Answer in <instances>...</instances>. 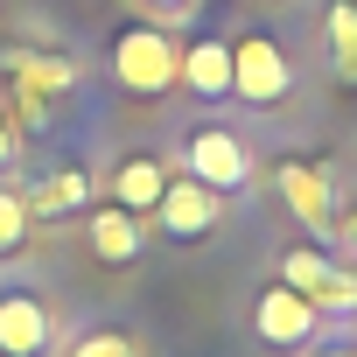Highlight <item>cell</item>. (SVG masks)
Here are the masks:
<instances>
[{
  "label": "cell",
  "mask_w": 357,
  "mask_h": 357,
  "mask_svg": "<svg viewBox=\"0 0 357 357\" xmlns=\"http://www.w3.org/2000/svg\"><path fill=\"white\" fill-rule=\"evenodd\" d=\"M322 36H329V63H336V77L357 84V0H329Z\"/></svg>",
  "instance_id": "cell-13"
},
{
  "label": "cell",
  "mask_w": 357,
  "mask_h": 357,
  "mask_svg": "<svg viewBox=\"0 0 357 357\" xmlns=\"http://www.w3.org/2000/svg\"><path fill=\"white\" fill-rule=\"evenodd\" d=\"M22 238H29V204L15 190H0V252H15Z\"/></svg>",
  "instance_id": "cell-15"
},
{
  "label": "cell",
  "mask_w": 357,
  "mask_h": 357,
  "mask_svg": "<svg viewBox=\"0 0 357 357\" xmlns=\"http://www.w3.org/2000/svg\"><path fill=\"white\" fill-rule=\"evenodd\" d=\"M343 245H350V252H357V204H350V211H343Z\"/></svg>",
  "instance_id": "cell-18"
},
{
  "label": "cell",
  "mask_w": 357,
  "mask_h": 357,
  "mask_svg": "<svg viewBox=\"0 0 357 357\" xmlns=\"http://www.w3.org/2000/svg\"><path fill=\"white\" fill-rule=\"evenodd\" d=\"M91 252L105 259V266H133L140 259V245H147V231H140V218L133 211H119V204H105V211H91Z\"/></svg>",
  "instance_id": "cell-9"
},
{
  "label": "cell",
  "mask_w": 357,
  "mask_h": 357,
  "mask_svg": "<svg viewBox=\"0 0 357 357\" xmlns=\"http://www.w3.org/2000/svg\"><path fill=\"white\" fill-rule=\"evenodd\" d=\"M315 322H322V308H315L308 294H294L287 280L252 301V329H259L266 350H301V343H315Z\"/></svg>",
  "instance_id": "cell-5"
},
{
  "label": "cell",
  "mask_w": 357,
  "mask_h": 357,
  "mask_svg": "<svg viewBox=\"0 0 357 357\" xmlns=\"http://www.w3.org/2000/svg\"><path fill=\"white\" fill-rule=\"evenodd\" d=\"M218 211H225V197L218 190H204L197 175H168V190H161V204H154V218H161V231L168 238H204V231H218Z\"/></svg>",
  "instance_id": "cell-6"
},
{
  "label": "cell",
  "mask_w": 357,
  "mask_h": 357,
  "mask_svg": "<svg viewBox=\"0 0 357 357\" xmlns=\"http://www.w3.org/2000/svg\"><path fill=\"white\" fill-rule=\"evenodd\" d=\"M161 190H168V168H161L154 154H126V161H119V175H112V204H119V211H133V218H140V211H154V204H161Z\"/></svg>",
  "instance_id": "cell-10"
},
{
  "label": "cell",
  "mask_w": 357,
  "mask_h": 357,
  "mask_svg": "<svg viewBox=\"0 0 357 357\" xmlns=\"http://www.w3.org/2000/svg\"><path fill=\"white\" fill-rule=\"evenodd\" d=\"M50 350V308L36 294H0V357H43Z\"/></svg>",
  "instance_id": "cell-8"
},
{
  "label": "cell",
  "mask_w": 357,
  "mask_h": 357,
  "mask_svg": "<svg viewBox=\"0 0 357 357\" xmlns=\"http://www.w3.org/2000/svg\"><path fill=\"white\" fill-rule=\"evenodd\" d=\"M322 357H357V343H343V350H322Z\"/></svg>",
  "instance_id": "cell-19"
},
{
  "label": "cell",
  "mask_w": 357,
  "mask_h": 357,
  "mask_svg": "<svg viewBox=\"0 0 357 357\" xmlns=\"http://www.w3.org/2000/svg\"><path fill=\"white\" fill-rule=\"evenodd\" d=\"M70 357H140V343H133L126 329H91V336H84Z\"/></svg>",
  "instance_id": "cell-14"
},
{
  "label": "cell",
  "mask_w": 357,
  "mask_h": 357,
  "mask_svg": "<svg viewBox=\"0 0 357 357\" xmlns=\"http://www.w3.org/2000/svg\"><path fill=\"white\" fill-rule=\"evenodd\" d=\"M273 183H280V197H287V211L301 218V231H315V245L329 238V168H315V161H280L273 168Z\"/></svg>",
  "instance_id": "cell-7"
},
{
  "label": "cell",
  "mask_w": 357,
  "mask_h": 357,
  "mask_svg": "<svg viewBox=\"0 0 357 357\" xmlns=\"http://www.w3.org/2000/svg\"><path fill=\"white\" fill-rule=\"evenodd\" d=\"M8 161H15V126L0 119V168H8Z\"/></svg>",
  "instance_id": "cell-17"
},
{
  "label": "cell",
  "mask_w": 357,
  "mask_h": 357,
  "mask_svg": "<svg viewBox=\"0 0 357 357\" xmlns=\"http://www.w3.org/2000/svg\"><path fill=\"white\" fill-rule=\"evenodd\" d=\"M84 197H91V175H84V168H56V175H43L36 197H22V204L43 211V218H63V211H77Z\"/></svg>",
  "instance_id": "cell-12"
},
{
  "label": "cell",
  "mask_w": 357,
  "mask_h": 357,
  "mask_svg": "<svg viewBox=\"0 0 357 357\" xmlns=\"http://www.w3.org/2000/svg\"><path fill=\"white\" fill-rule=\"evenodd\" d=\"M15 70H22L36 91H63V84H70V63H50V56H15Z\"/></svg>",
  "instance_id": "cell-16"
},
{
  "label": "cell",
  "mask_w": 357,
  "mask_h": 357,
  "mask_svg": "<svg viewBox=\"0 0 357 357\" xmlns=\"http://www.w3.org/2000/svg\"><path fill=\"white\" fill-rule=\"evenodd\" d=\"M183 175H197V183L218 190V197H238L252 183V154H245V140L231 126H197L190 154H183Z\"/></svg>",
  "instance_id": "cell-4"
},
{
  "label": "cell",
  "mask_w": 357,
  "mask_h": 357,
  "mask_svg": "<svg viewBox=\"0 0 357 357\" xmlns=\"http://www.w3.org/2000/svg\"><path fill=\"white\" fill-rule=\"evenodd\" d=\"M294 91V63L273 36H238L231 43V98L245 105H280Z\"/></svg>",
  "instance_id": "cell-3"
},
{
  "label": "cell",
  "mask_w": 357,
  "mask_h": 357,
  "mask_svg": "<svg viewBox=\"0 0 357 357\" xmlns=\"http://www.w3.org/2000/svg\"><path fill=\"white\" fill-rule=\"evenodd\" d=\"M280 280H287L294 294H308L322 315H357V273L336 266L322 245H287V252H280Z\"/></svg>",
  "instance_id": "cell-2"
},
{
  "label": "cell",
  "mask_w": 357,
  "mask_h": 357,
  "mask_svg": "<svg viewBox=\"0 0 357 357\" xmlns=\"http://www.w3.org/2000/svg\"><path fill=\"white\" fill-rule=\"evenodd\" d=\"M112 77H119L133 98H161L175 77H183V50L168 43V29L133 22V29H119V43H112Z\"/></svg>",
  "instance_id": "cell-1"
},
{
  "label": "cell",
  "mask_w": 357,
  "mask_h": 357,
  "mask_svg": "<svg viewBox=\"0 0 357 357\" xmlns=\"http://www.w3.org/2000/svg\"><path fill=\"white\" fill-rule=\"evenodd\" d=\"M183 84L197 98H231V43H190L183 50Z\"/></svg>",
  "instance_id": "cell-11"
},
{
  "label": "cell",
  "mask_w": 357,
  "mask_h": 357,
  "mask_svg": "<svg viewBox=\"0 0 357 357\" xmlns=\"http://www.w3.org/2000/svg\"><path fill=\"white\" fill-rule=\"evenodd\" d=\"M350 343H357V315H350Z\"/></svg>",
  "instance_id": "cell-20"
}]
</instances>
